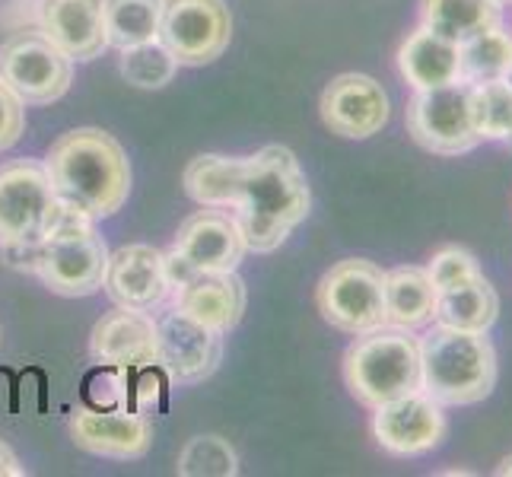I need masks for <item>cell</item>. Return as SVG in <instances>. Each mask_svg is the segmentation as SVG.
Instances as JSON below:
<instances>
[{"instance_id": "cell-1", "label": "cell", "mask_w": 512, "mask_h": 477, "mask_svg": "<svg viewBox=\"0 0 512 477\" xmlns=\"http://www.w3.org/2000/svg\"><path fill=\"white\" fill-rule=\"evenodd\" d=\"M312 191L299 159L287 147H264L239 159L233 210L242 242L249 252L280 249L293 229L309 217Z\"/></svg>"}, {"instance_id": "cell-2", "label": "cell", "mask_w": 512, "mask_h": 477, "mask_svg": "<svg viewBox=\"0 0 512 477\" xmlns=\"http://www.w3.org/2000/svg\"><path fill=\"white\" fill-rule=\"evenodd\" d=\"M48 179L64 210L86 220H105L131 194V163L121 144L99 128L61 134L45 159Z\"/></svg>"}, {"instance_id": "cell-3", "label": "cell", "mask_w": 512, "mask_h": 477, "mask_svg": "<svg viewBox=\"0 0 512 477\" xmlns=\"http://www.w3.org/2000/svg\"><path fill=\"white\" fill-rule=\"evenodd\" d=\"M500 376L497 347L487 331H462L433 322L420 338V392L443 408H471L493 395Z\"/></svg>"}, {"instance_id": "cell-4", "label": "cell", "mask_w": 512, "mask_h": 477, "mask_svg": "<svg viewBox=\"0 0 512 477\" xmlns=\"http://www.w3.org/2000/svg\"><path fill=\"white\" fill-rule=\"evenodd\" d=\"M344 382L363 408L411 395L420 388V338L414 331L382 325L353 334L344 353Z\"/></svg>"}, {"instance_id": "cell-5", "label": "cell", "mask_w": 512, "mask_h": 477, "mask_svg": "<svg viewBox=\"0 0 512 477\" xmlns=\"http://www.w3.org/2000/svg\"><path fill=\"white\" fill-rule=\"evenodd\" d=\"M64 217V207L35 159H10L0 166V245L35 249Z\"/></svg>"}, {"instance_id": "cell-6", "label": "cell", "mask_w": 512, "mask_h": 477, "mask_svg": "<svg viewBox=\"0 0 512 477\" xmlns=\"http://www.w3.org/2000/svg\"><path fill=\"white\" fill-rule=\"evenodd\" d=\"M109 249L93 223L64 210L58 226L35 249V271L58 296H93L105 280Z\"/></svg>"}, {"instance_id": "cell-7", "label": "cell", "mask_w": 512, "mask_h": 477, "mask_svg": "<svg viewBox=\"0 0 512 477\" xmlns=\"http://www.w3.org/2000/svg\"><path fill=\"white\" fill-rule=\"evenodd\" d=\"M322 318L344 334H363L388 325L385 318V271L376 261L344 258L322 274L315 287Z\"/></svg>"}, {"instance_id": "cell-8", "label": "cell", "mask_w": 512, "mask_h": 477, "mask_svg": "<svg viewBox=\"0 0 512 477\" xmlns=\"http://www.w3.org/2000/svg\"><path fill=\"white\" fill-rule=\"evenodd\" d=\"M404 125L417 147L436 156H462L481 144L471 118V83L465 80L414 93L404 109Z\"/></svg>"}, {"instance_id": "cell-9", "label": "cell", "mask_w": 512, "mask_h": 477, "mask_svg": "<svg viewBox=\"0 0 512 477\" xmlns=\"http://www.w3.org/2000/svg\"><path fill=\"white\" fill-rule=\"evenodd\" d=\"M0 80L23 99V105H51L70 90L74 61L42 29L13 32L0 45Z\"/></svg>"}, {"instance_id": "cell-10", "label": "cell", "mask_w": 512, "mask_h": 477, "mask_svg": "<svg viewBox=\"0 0 512 477\" xmlns=\"http://www.w3.org/2000/svg\"><path fill=\"white\" fill-rule=\"evenodd\" d=\"M245 252L249 249L236 217L223 214L220 207H204L179 226L172 255H166V271L172 287H179L198 271H236Z\"/></svg>"}, {"instance_id": "cell-11", "label": "cell", "mask_w": 512, "mask_h": 477, "mask_svg": "<svg viewBox=\"0 0 512 477\" xmlns=\"http://www.w3.org/2000/svg\"><path fill=\"white\" fill-rule=\"evenodd\" d=\"M233 39V16L223 0H163L160 42L175 64L201 67L217 61Z\"/></svg>"}, {"instance_id": "cell-12", "label": "cell", "mask_w": 512, "mask_h": 477, "mask_svg": "<svg viewBox=\"0 0 512 477\" xmlns=\"http://www.w3.org/2000/svg\"><path fill=\"white\" fill-rule=\"evenodd\" d=\"M376 443L398 458H417L439 449L449 436V417L439 401L427 392H411L373 408Z\"/></svg>"}, {"instance_id": "cell-13", "label": "cell", "mask_w": 512, "mask_h": 477, "mask_svg": "<svg viewBox=\"0 0 512 477\" xmlns=\"http://www.w3.org/2000/svg\"><path fill=\"white\" fill-rule=\"evenodd\" d=\"M319 112L331 134L347 140H366L388 125L392 102H388L382 83L369 74H341L325 86Z\"/></svg>"}, {"instance_id": "cell-14", "label": "cell", "mask_w": 512, "mask_h": 477, "mask_svg": "<svg viewBox=\"0 0 512 477\" xmlns=\"http://www.w3.org/2000/svg\"><path fill=\"white\" fill-rule=\"evenodd\" d=\"M156 347H160V366L175 382H204L217 373L223 360L220 331L194 322L179 309L156 318Z\"/></svg>"}, {"instance_id": "cell-15", "label": "cell", "mask_w": 512, "mask_h": 477, "mask_svg": "<svg viewBox=\"0 0 512 477\" xmlns=\"http://www.w3.org/2000/svg\"><path fill=\"white\" fill-rule=\"evenodd\" d=\"M102 287L115 306L153 312L172 290L166 255L153 245H121L109 255Z\"/></svg>"}, {"instance_id": "cell-16", "label": "cell", "mask_w": 512, "mask_h": 477, "mask_svg": "<svg viewBox=\"0 0 512 477\" xmlns=\"http://www.w3.org/2000/svg\"><path fill=\"white\" fill-rule=\"evenodd\" d=\"M90 353L102 366H112L128 373L140 366L160 363V347H156V322L147 312L118 306L115 312L102 315L90 334Z\"/></svg>"}, {"instance_id": "cell-17", "label": "cell", "mask_w": 512, "mask_h": 477, "mask_svg": "<svg viewBox=\"0 0 512 477\" xmlns=\"http://www.w3.org/2000/svg\"><path fill=\"white\" fill-rule=\"evenodd\" d=\"M70 439L83 452L102 458H140L153 443L150 420L134 411L77 408L70 414Z\"/></svg>"}, {"instance_id": "cell-18", "label": "cell", "mask_w": 512, "mask_h": 477, "mask_svg": "<svg viewBox=\"0 0 512 477\" xmlns=\"http://www.w3.org/2000/svg\"><path fill=\"white\" fill-rule=\"evenodd\" d=\"M220 334L233 331L245 312V284L236 271H198L175 287V306Z\"/></svg>"}, {"instance_id": "cell-19", "label": "cell", "mask_w": 512, "mask_h": 477, "mask_svg": "<svg viewBox=\"0 0 512 477\" xmlns=\"http://www.w3.org/2000/svg\"><path fill=\"white\" fill-rule=\"evenodd\" d=\"M39 23L70 61H93L109 48L102 0H42Z\"/></svg>"}, {"instance_id": "cell-20", "label": "cell", "mask_w": 512, "mask_h": 477, "mask_svg": "<svg viewBox=\"0 0 512 477\" xmlns=\"http://www.w3.org/2000/svg\"><path fill=\"white\" fill-rule=\"evenodd\" d=\"M398 74L414 93L439 90L462 80V58H458V42L446 39L427 26L408 32V39L398 48Z\"/></svg>"}, {"instance_id": "cell-21", "label": "cell", "mask_w": 512, "mask_h": 477, "mask_svg": "<svg viewBox=\"0 0 512 477\" xmlns=\"http://www.w3.org/2000/svg\"><path fill=\"white\" fill-rule=\"evenodd\" d=\"M439 290L433 277L420 264H401L385 271V318L395 328H427L436 322Z\"/></svg>"}, {"instance_id": "cell-22", "label": "cell", "mask_w": 512, "mask_h": 477, "mask_svg": "<svg viewBox=\"0 0 512 477\" xmlns=\"http://www.w3.org/2000/svg\"><path fill=\"white\" fill-rule=\"evenodd\" d=\"M500 318V293L493 290L490 280L481 274L471 284L439 293L436 322L462 331H490Z\"/></svg>"}, {"instance_id": "cell-23", "label": "cell", "mask_w": 512, "mask_h": 477, "mask_svg": "<svg viewBox=\"0 0 512 477\" xmlns=\"http://www.w3.org/2000/svg\"><path fill=\"white\" fill-rule=\"evenodd\" d=\"M493 23H503V7L493 0H420V26L452 42H465Z\"/></svg>"}, {"instance_id": "cell-24", "label": "cell", "mask_w": 512, "mask_h": 477, "mask_svg": "<svg viewBox=\"0 0 512 477\" xmlns=\"http://www.w3.org/2000/svg\"><path fill=\"white\" fill-rule=\"evenodd\" d=\"M105 35L112 48H134L160 39L163 0H102Z\"/></svg>"}, {"instance_id": "cell-25", "label": "cell", "mask_w": 512, "mask_h": 477, "mask_svg": "<svg viewBox=\"0 0 512 477\" xmlns=\"http://www.w3.org/2000/svg\"><path fill=\"white\" fill-rule=\"evenodd\" d=\"M458 58H462L465 83L500 80L512 67V32H506L503 23H493L484 32L458 42Z\"/></svg>"}, {"instance_id": "cell-26", "label": "cell", "mask_w": 512, "mask_h": 477, "mask_svg": "<svg viewBox=\"0 0 512 477\" xmlns=\"http://www.w3.org/2000/svg\"><path fill=\"white\" fill-rule=\"evenodd\" d=\"M239 175L236 156L204 153L185 169V191L201 207H233V188Z\"/></svg>"}, {"instance_id": "cell-27", "label": "cell", "mask_w": 512, "mask_h": 477, "mask_svg": "<svg viewBox=\"0 0 512 477\" xmlns=\"http://www.w3.org/2000/svg\"><path fill=\"white\" fill-rule=\"evenodd\" d=\"M471 118L481 140L506 144L512 134V83L506 77L471 83Z\"/></svg>"}, {"instance_id": "cell-28", "label": "cell", "mask_w": 512, "mask_h": 477, "mask_svg": "<svg viewBox=\"0 0 512 477\" xmlns=\"http://www.w3.org/2000/svg\"><path fill=\"white\" fill-rule=\"evenodd\" d=\"M175 58L169 48L153 39L134 48H121V77H125L137 90H163V86L175 77Z\"/></svg>"}, {"instance_id": "cell-29", "label": "cell", "mask_w": 512, "mask_h": 477, "mask_svg": "<svg viewBox=\"0 0 512 477\" xmlns=\"http://www.w3.org/2000/svg\"><path fill=\"white\" fill-rule=\"evenodd\" d=\"M179 474H185V477H201V474L204 477H210V474L233 477V474H239L236 452L223 436H194L179 455Z\"/></svg>"}, {"instance_id": "cell-30", "label": "cell", "mask_w": 512, "mask_h": 477, "mask_svg": "<svg viewBox=\"0 0 512 477\" xmlns=\"http://www.w3.org/2000/svg\"><path fill=\"white\" fill-rule=\"evenodd\" d=\"M427 271L433 277V284L439 293H449V290H458V287H465L471 284L474 277H481V264L478 258H474L468 249H462V245H446V249H439L430 264H427Z\"/></svg>"}, {"instance_id": "cell-31", "label": "cell", "mask_w": 512, "mask_h": 477, "mask_svg": "<svg viewBox=\"0 0 512 477\" xmlns=\"http://www.w3.org/2000/svg\"><path fill=\"white\" fill-rule=\"evenodd\" d=\"M23 128H26L23 99L0 80V153L10 150L23 137Z\"/></svg>"}, {"instance_id": "cell-32", "label": "cell", "mask_w": 512, "mask_h": 477, "mask_svg": "<svg viewBox=\"0 0 512 477\" xmlns=\"http://www.w3.org/2000/svg\"><path fill=\"white\" fill-rule=\"evenodd\" d=\"M0 477H23V468L4 439H0Z\"/></svg>"}, {"instance_id": "cell-33", "label": "cell", "mask_w": 512, "mask_h": 477, "mask_svg": "<svg viewBox=\"0 0 512 477\" xmlns=\"http://www.w3.org/2000/svg\"><path fill=\"white\" fill-rule=\"evenodd\" d=\"M497 474H500V477L512 474V455H506V458H503V462L497 465Z\"/></svg>"}, {"instance_id": "cell-34", "label": "cell", "mask_w": 512, "mask_h": 477, "mask_svg": "<svg viewBox=\"0 0 512 477\" xmlns=\"http://www.w3.org/2000/svg\"><path fill=\"white\" fill-rule=\"evenodd\" d=\"M497 7H512V0H493Z\"/></svg>"}, {"instance_id": "cell-35", "label": "cell", "mask_w": 512, "mask_h": 477, "mask_svg": "<svg viewBox=\"0 0 512 477\" xmlns=\"http://www.w3.org/2000/svg\"><path fill=\"white\" fill-rule=\"evenodd\" d=\"M506 147H509V153H512V134L506 137Z\"/></svg>"}, {"instance_id": "cell-36", "label": "cell", "mask_w": 512, "mask_h": 477, "mask_svg": "<svg viewBox=\"0 0 512 477\" xmlns=\"http://www.w3.org/2000/svg\"><path fill=\"white\" fill-rule=\"evenodd\" d=\"M506 80H509V83H512V67H509V74H506Z\"/></svg>"}]
</instances>
